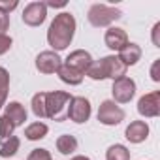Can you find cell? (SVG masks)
<instances>
[{"instance_id": "obj_1", "label": "cell", "mask_w": 160, "mask_h": 160, "mask_svg": "<svg viewBox=\"0 0 160 160\" xmlns=\"http://www.w3.org/2000/svg\"><path fill=\"white\" fill-rule=\"evenodd\" d=\"M73 32H75V19L72 13L64 12L58 13L55 17V21L51 23L49 30H47V42L55 51H62L66 49L72 40H73Z\"/></svg>"}, {"instance_id": "obj_2", "label": "cell", "mask_w": 160, "mask_h": 160, "mask_svg": "<svg viewBox=\"0 0 160 160\" xmlns=\"http://www.w3.org/2000/svg\"><path fill=\"white\" fill-rule=\"evenodd\" d=\"M87 75L91 79H94V81H98V79H121L126 75V66L119 60V57H104L100 58L98 62H92L91 68L87 70Z\"/></svg>"}, {"instance_id": "obj_3", "label": "cell", "mask_w": 160, "mask_h": 160, "mask_svg": "<svg viewBox=\"0 0 160 160\" xmlns=\"http://www.w3.org/2000/svg\"><path fill=\"white\" fill-rule=\"evenodd\" d=\"M72 94L64 91H53L45 92V117L62 122L68 119V106H70Z\"/></svg>"}, {"instance_id": "obj_4", "label": "cell", "mask_w": 160, "mask_h": 160, "mask_svg": "<svg viewBox=\"0 0 160 160\" xmlns=\"http://www.w3.org/2000/svg\"><path fill=\"white\" fill-rule=\"evenodd\" d=\"M121 15L122 13L117 8H111V6H106V4H94V6H91L87 17H89V23L92 27H108L113 21L121 19Z\"/></svg>"}, {"instance_id": "obj_5", "label": "cell", "mask_w": 160, "mask_h": 160, "mask_svg": "<svg viewBox=\"0 0 160 160\" xmlns=\"http://www.w3.org/2000/svg\"><path fill=\"white\" fill-rule=\"evenodd\" d=\"M89 117H91V102L83 96H72L68 106V119L81 124V122H87Z\"/></svg>"}, {"instance_id": "obj_6", "label": "cell", "mask_w": 160, "mask_h": 160, "mask_svg": "<svg viewBox=\"0 0 160 160\" xmlns=\"http://www.w3.org/2000/svg\"><path fill=\"white\" fill-rule=\"evenodd\" d=\"M98 121L106 126H115L119 122L124 121V111L113 102V100H106L100 104V109H98Z\"/></svg>"}, {"instance_id": "obj_7", "label": "cell", "mask_w": 160, "mask_h": 160, "mask_svg": "<svg viewBox=\"0 0 160 160\" xmlns=\"http://www.w3.org/2000/svg\"><path fill=\"white\" fill-rule=\"evenodd\" d=\"M111 92H113L115 102H119V104L130 102V100L134 98V94H136V83H134V79H130V77H126V75L121 77V79H115Z\"/></svg>"}, {"instance_id": "obj_8", "label": "cell", "mask_w": 160, "mask_h": 160, "mask_svg": "<svg viewBox=\"0 0 160 160\" xmlns=\"http://www.w3.org/2000/svg\"><path fill=\"white\" fill-rule=\"evenodd\" d=\"M47 17V6L43 2H30L23 12V21L28 27H40Z\"/></svg>"}, {"instance_id": "obj_9", "label": "cell", "mask_w": 160, "mask_h": 160, "mask_svg": "<svg viewBox=\"0 0 160 160\" xmlns=\"http://www.w3.org/2000/svg\"><path fill=\"white\" fill-rule=\"evenodd\" d=\"M138 111L143 117H158V113H160V91H154V92L141 96L138 102Z\"/></svg>"}, {"instance_id": "obj_10", "label": "cell", "mask_w": 160, "mask_h": 160, "mask_svg": "<svg viewBox=\"0 0 160 160\" xmlns=\"http://www.w3.org/2000/svg\"><path fill=\"white\" fill-rule=\"evenodd\" d=\"M91 64H92V57H91V53H87L83 49L72 51L68 55V58H66V66L72 68V70H75V72H79L81 75L87 73V70L91 68Z\"/></svg>"}, {"instance_id": "obj_11", "label": "cell", "mask_w": 160, "mask_h": 160, "mask_svg": "<svg viewBox=\"0 0 160 160\" xmlns=\"http://www.w3.org/2000/svg\"><path fill=\"white\" fill-rule=\"evenodd\" d=\"M60 66H62L60 57L55 51H43L36 57V68L42 73H55V72H58Z\"/></svg>"}, {"instance_id": "obj_12", "label": "cell", "mask_w": 160, "mask_h": 160, "mask_svg": "<svg viewBox=\"0 0 160 160\" xmlns=\"http://www.w3.org/2000/svg\"><path fill=\"white\" fill-rule=\"evenodd\" d=\"M124 136H126V139L132 141V143H141V141H145L147 136H149V126H147L145 121H134V122H130V124L126 126Z\"/></svg>"}, {"instance_id": "obj_13", "label": "cell", "mask_w": 160, "mask_h": 160, "mask_svg": "<svg viewBox=\"0 0 160 160\" xmlns=\"http://www.w3.org/2000/svg\"><path fill=\"white\" fill-rule=\"evenodd\" d=\"M128 43V36L122 28H117V27H111L108 32H106V45L113 51H121L124 45Z\"/></svg>"}, {"instance_id": "obj_14", "label": "cell", "mask_w": 160, "mask_h": 160, "mask_svg": "<svg viewBox=\"0 0 160 160\" xmlns=\"http://www.w3.org/2000/svg\"><path fill=\"white\" fill-rule=\"evenodd\" d=\"M141 58V47L138 43H126L121 51H119V60L128 68L132 64H136Z\"/></svg>"}, {"instance_id": "obj_15", "label": "cell", "mask_w": 160, "mask_h": 160, "mask_svg": "<svg viewBox=\"0 0 160 160\" xmlns=\"http://www.w3.org/2000/svg\"><path fill=\"white\" fill-rule=\"evenodd\" d=\"M4 115H6L15 126H21V124H25V121H27V109H25L19 102H10V104L6 106Z\"/></svg>"}, {"instance_id": "obj_16", "label": "cell", "mask_w": 160, "mask_h": 160, "mask_svg": "<svg viewBox=\"0 0 160 160\" xmlns=\"http://www.w3.org/2000/svg\"><path fill=\"white\" fill-rule=\"evenodd\" d=\"M19 145H21V141L17 136H10L6 139H0V156H4V158L13 156L19 151Z\"/></svg>"}, {"instance_id": "obj_17", "label": "cell", "mask_w": 160, "mask_h": 160, "mask_svg": "<svg viewBox=\"0 0 160 160\" xmlns=\"http://www.w3.org/2000/svg\"><path fill=\"white\" fill-rule=\"evenodd\" d=\"M57 151L60 154H72L77 151V139L70 134H62L58 139H57Z\"/></svg>"}, {"instance_id": "obj_18", "label": "cell", "mask_w": 160, "mask_h": 160, "mask_svg": "<svg viewBox=\"0 0 160 160\" xmlns=\"http://www.w3.org/2000/svg\"><path fill=\"white\" fill-rule=\"evenodd\" d=\"M47 132H49L47 124H45V122H40V121H38V122H32V124H28V126L25 128V136H27V139H30V141H36V139L45 138Z\"/></svg>"}, {"instance_id": "obj_19", "label": "cell", "mask_w": 160, "mask_h": 160, "mask_svg": "<svg viewBox=\"0 0 160 160\" xmlns=\"http://www.w3.org/2000/svg\"><path fill=\"white\" fill-rule=\"evenodd\" d=\"M57 73H58V77L62 79V81L68 83V85H79V83L83 81V75L79 73V72H75V70H72V68H68L66 64H62Z\"/></svg>"}, {"instance_id": "obj_20", "label": "cell", "mask_w": 160, "mask_h": 160, "mask_svg": "<svg viewBox=\"0 0 160 160\" xmlns=\"http://www.w3.org/2000/svg\"><path fill=\"white\" fill-rule=\"evenodd\" d=\"M106 160H130V151L124 145H111L106 152Z\"/></svg>"}, {"instance_id": "obj_21", "label": "cell", "mask_w": 160, "mask_h": 160, "mask_svg": "<svg viewBox=\"0 0 160 160\" xmlns=\"http://www.w3.org/2000/svg\"><path fill=\"white\" fill-rule=\"evenodd\" d=\"M32 111L38 119L45 117V92H38L32 96Z\"/></svg>"}, {"instance_id": "obj_22", "label": "cell", "mask_w": 160, "mask_h": 160, "mask_svg": "<svg viewBox=\"0 0 160 160\" xmlns=\"http://www.w3.org/2000/svg\"><path fill=\"white\" fill-rule=\"evenodd\" d=\"M8 89H10V73H8V70L0 68V108H2L4 102H6Z\"/></svg>"}, {"instance_id": "obj_23", "label": "cell", "mask_w": 160, "mask_h": 160, "mask_svg": "<svg viewBox=\"0 0 160 160\" xmlns=\"http://www.w3.org/2000/svg\"><path fill=\"white\" fill-rule=\"evenodd\" d=\"M15 128H17V126H15L6 115L0 117V139H6V138L13 136V130H15Z\"/></svg>"}, {"instance_id": "obj_24", "label": "cell", "mask_w": 160, "mask_h": 160, "mask_svg": "<svg viewBox=\"0 0 160 160\" xmlns=\"http://www.w3.org/2000/svg\"><path fill=\"white\" fill-rule=\"evenodd\" d=\"M27 160H53V158H51V154H49L47 149H34V151L28 154Z\"/></svg>"}, {"instance_id": "obj_25", "label": "cell", "mask_w": 160, "mask_h": 160, "mask_svg": "<svg viewBox=\"0 0 160 160\" xmlns=\"http://www.w3.org/2000/svg\"><path fill=\"white\" fill-rule=\"evenodd\" d=\"M10 47H12V38L6 36V34H0V55L8 53Z\"/></svg>"}, {"instance_id": "obj_26", "label": "cell", "mask_w": 160, "mask_h": 160, "mask_svg": "<svg viewBox=\"0 0 160 160\" xmlns=\"http://www.w3.org/2000/svg\"><path fill=\"white\" fill-rule=\"evenodd\" d=\"M15 8H17V0H12V2H2V0H0V12L2 13L10 15V12L15 10Z\"/></svg>"}, {"instance_id": "obj_27", "label": "cell", "mask_w": 160, "mask_h": 160, "mask_svg": "<svg viewBox=\"0 0 160 160\" xmlns=\"http://www.w3.org/2000/svg\"><path fill=\"white\" fill-rule=\"evenodd\" d=\"M8 27H10V15L0 12V34H4L8 30Z\"/></svg>"}, {"instance_id": "obj_28", "label": "cell", "mask_w": 160, "mask_h": 160, "mask_svg": "<svg viewBox=\"0 0 160 160\" xmlns=\"http://www.w3.org/2000/svg\"><path fill=\"white\" fill-rule=\"evenodd\" d=\"M158 66H160V60H154L152 68H151V77L154 81H160V73H158Z\"/></svg>"}, {"instance_id": "obj_29", "label": "cell", "mask_w": 160, "mask_h": 160, "mask_svg": "<svg viewBox=\"0 0 160 160\" xmlns=\"http://www.w3.org/2000/svg\"><path fill=\"white\" fill-rule=\"evenodd\" d=\"M158 34H160V23H156V25H154V28H152V43H154L156 47H160V40H158Z\"/></svg>"}, {"instance_id": "obj_30", "label": "cell", "mask_w": 160, "mask_h": 160, "mask_svg": "<svg viewBox=\"0 0 160 160\" xmlns=\"http://www.w3.org/2000/svg\"><path fill=\"white\" fill-rule=\"evenodd\" d=\"M47 8H64L66 6V2H43Z\"/></svg>"}, {"instance_id": "obj_31", "label": "cell", "mask_w": 160, "mask_h": 160, "mask_svg": "<svg viewBox=\"0 0 160 160\" xmlns=\"http://www.w3.org/2000/svg\"><path fill=\"white\" fill-rule=\"evenodd\" d=\"M70 160H91L89 156H81V154H79V156H73V158H70Z\"/></svg>"}]
</instances>
